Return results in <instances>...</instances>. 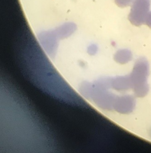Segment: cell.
Instances as JSON below:
<instances>
[{
  "label": "cell",
  "mask_w": 151,
  "mask_h": 153,
  "mask_svg": "<svg viewBox=\"0 0 151 153\" xmlns=\"http://www.w3.org/2000/svg\"><path fill=\"white\" fill-rule=\"evenodd\" d=\"M151 0H134L131 5L128 20L135 26L145 24L146 17L150 12Z\"/></svg>",
  "instance_id": "cell-2"
},
{
  "label": "cell",
  "mask_w": 151,
  "mask_h": 153,
  "mask_svg": "<svg viewBox=\"0 0 151 153\" xmlns=\"http://www.w3.org/2000/svg\"><path fill=\"white\" fill-rule=\"evenodd\" d=\"M145 24L151 28V12H149L147 15L145 21Z\"/></svg>",
  "instance_id": "cell-5"
},
{
  "label": "cell",
  "mask_w": 151,
  "mask_h": 153,
  "mask_svg": "<svg viewBox=\"0 0 151 153\" xmlns=\"http://www.w3.org/2000/svg\"><path fill=\"white\" fill-rule=\"evenodd\" d=\"M149 75V64L144 57L140 58L135 64L130 75L132 90L137 97H144L148 92L147 79Z\"/></svg>",
  "instance_id": "cell-1"
},
{
  "label": "cell",
  "mask_w": 151,
  "mask_h": 153,
  "mask_svg": "<svg viewBox=\"0 0 151 153\" xmlns=\"http://www.w3.org/2000/svg\"><path fill=\"white\" fill-rule=\"evenodd\" d=\"M114 60L117 63L124 64L128 63L132 59V54L127 49L118 50L114 55Z\"/></svg>",
  "instance_id": "cell-3"
},
{
  "label": "cell",
  "mask_w": 151,
  "mask_h": 153,
  "mask_svg": "<svg viewBox=\"0 0 151 153\" xmlns=\"http://www.w3.org/2000/svg\"><path fill=\"white\" fill-rule=\"evenodd\" d=\"M118 7H125L132 5L134 0H115Z\"/></svg>",
  "instance_id": "cell-4"
}]
</instances>
